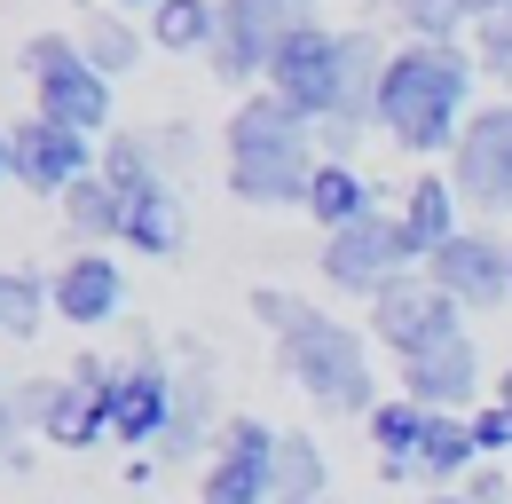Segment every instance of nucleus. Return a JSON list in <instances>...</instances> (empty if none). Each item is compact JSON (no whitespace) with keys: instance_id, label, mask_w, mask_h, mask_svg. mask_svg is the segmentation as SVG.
Wrapping results in <instances>:
<instances>
[{"instance_id":"1","label":"nucleus","mask_w":512,"mask_h":504,"mask_svg":"<svg viewBox=\"0 0 512 504\" xmlns=\"http://www.w3.org/2000/svg\"><path fill=\"white\" fill-rule=\"evenodd\" d=\"M473 79H481L473 48H418V40H402L379 71V134L394 150H410V158H449L465 119L481 111Z\"/></svg>"},{"instance_id":"2","label":"nucleus","mask_w":512,"mask_h":504,"mask_svg":"<svg viewBox=\"0 0 512 504\" xmlns=\"http://www.w3.org/2000/svg\"><path fill=\"white\" fill-rule=\"evenodd\" d=\"M221 150H229V197L260 205V213H308V189H316V126L300 119L284 95H245L229 126H221Z\"/></svg>"},{"instance_id":"3","label":"nucleus","mask_w":512,"mask_h":504,"mask_svg":"<svg viewBox=\"0 0 512 504\" xmlns=\"http://www.w3.org/2000/svg\"><path fill=\"white\" fill-rule=\"evenodd\" d=\"M276 371L292 378L323 418H371L379 410V371H371V347L355 323L308 308L284 339H276Z\"/></svg>"},{"instance_id":"4","label":"nucleus","mask_w":512,"mask_h":504,"mask_svg":"<svg viewBox=\"0 0 512 504\" xmlns=\"http://www.w3.org/2000/svg\"><path fill=\"white\" fill-rule=\"evenodd\" d=\"M24 79H32V119H56L71 134H111V79L79 56L64 32H32L24 40Z\"/></svg>"},{"instance_id":"5","label":"nucleus","mask_w":512,"mask_h":504,"mask_svg":"<svg viewBox=\"0 0 512 504\" xmlns=\"http://www.w3.org/2000/svg\"><path fill=\"white\" fill-rule=\"evenodd\" d=\"M260 87L284 95L308 126H323L331 111H339V95H347V32L323 24V16H316V24H300V32L276 48V63H268Z\"/></svg>"},{"instance_id":"6","label":"nucleus","mask_w":512,"mask_h":504,"mask_svg":"<svg viewBox=\"0 0 512 504\" xmlns=\"http://www.w3.org/2000/svg\"><path fill=\"white\" fill-rule=\"evenodd\" d=\"M300 24H316V0H221V40H213V56H205L213 79H229V87L268 79L276 48H284Z\"/></svg>"},{"instance_id":"7","label":"nucleus","mask_w":512,"mask_h":504,"mask_svg":"<svg viewBox=\"0 0 512 504\" xmlns=\"http://www.w3.org/2000/svg\"><path fill=\"white\" fill-rule=\"evenodd\" d=\"M449 182H457V205L481 213V221H505L512 213V95L481 103L457 150H449Z\"/></svg>"},{"instance_id":"8","label":"nucleus","mask_w":512,"mask_h":504,"mask_svg":"<svg viewBox=\"0 0 512 504\" xmlns=\"http://www.w3.org/2000/svg\"><path fill=\"white\" fill-rule=\"evenodd\" d=\"M371 339H379L394 363H410V355H426V347H442V339H465V308L449 300L434 276H394L379 300H371Z\"/></svg>"},{"instance_id":"9","label":"nucleus","mask_w":512,"mask_h":504,"mask_svg":"<svg viewBox=\"0 0 512 504\" xmlns=\"http://www.w3.org/2000/svg\"><path fill=\"white\" fill-rule=\"evenodd\" d=\"M410 237H402V213H371V221H355V229H339V237H323L316 245V268L323 284H339V292H363V300H379L394 276H410Z\"/></svg>"},{"instance_id":"10","label":"nucleus","mask_w":512,"mask_h":504,"mask_svg":"<svg viewBox=\"0 0 512 504\" xmlns=\"http://www.w3.org/2000/svg\"><path fill=\"white\" fill-rule=\"evenodd\" d=\"M166 410H174V363H158V347L134 339L127 363H111V441H127V457L158 449Z\"/></svg>"},{"instance_id":"11","label":"nucleus","mask_w":512,"mask_h":504,"mask_svg":"<svg viewBox=\"0 0 512 504\" xmlns=\"http://www.w3.org/2000/svg\"><path fill=\"white\" fill-rule=\"evenodd\" d=\"M8 150H16V189H32V197H64L79 174L103 166V142L71 134L56 119H16L8 126Z\"/></svg>"},{"instance_id":"12","label":"nucleus","mask_w":512,"mask_h":504,"mask_svg":"<svg viewBox=\"0 0 512 504\" xmlns=\"http://www.w3.org/2000/svg\"><path fill=\"white\" fill-rule=\"evenodd\" d=\"M221 426L213 418V355L182 339V363H174V410H166V434H158V465H197V449H221Z\"/></svg>"},{"instance_id":"13","label":"nucleus","mask_w":512,"mask_h":504,"mask_svg":"<svg viewBox=\"0 0 512 504\" xmlns=\"http://www.w3.org/2000/svg\"><path fill=\"white\" fill-rule=\"evenodd\" d=\"M481 386H489V363H481L473 331L402 363V394H410L418 410H434V418H473V410H481Z\"/></svg>"},{"instance_id":"14","label":"nucleus","mask_w":512,"mask_h":504,"mask_svg":"<svg viewBox=\"0 0 512 504\" xmlns=\"http://www.w3.org/2000/svg\"><path fill=\"white\" fill-rule=\"evenodd\" d=\"M426 276L442 284L457 308H505L512 300V245L497 229H465V237H449L426 260Z\"/></svg>"},{"instance_id":"15","label":"nucleus","mask_w":512,"mask_h":504,"mask_svg":"<svg viewBox=\"0 0 512 504\" xmlns=\"http://www.w3.org/2000/svg\"><path fill=\"white\" fill-rule=\"evenodd\" d=\"M48 308L79 323V331H103L127 315V268L111 252H64V268L48 276Z\"/></svg>"},{"instance_id":"16","label":"nucleus","mask_w":512,"mask_h":504,"mask_svg":"<svg viewBox=\"0 0 512 504\" xmlns=\"http://www.w3.org/2000/svg\"><path fill=\"white\" fill-rule=\"evenodd\" d=\"M40 441H56V449H95V441H111V363H103V355H79L71 378H56V402H48Z\"/></svg>"},{"instance_id":"17","label":"nucleus","mask_w":512,"mask_h":504,"mask_svg":"<svg viewBox=\"0 0 512 504\" xmlns=\"http://www.w3.org/2000/svg\"><path fill=\"white\" fill-rule=\"evenodd\" d=\"M394 213H402V237H410L418 260H434L449 237H465V205H457V182H449V174H418V182L402 189Z\"/></svg>"},{"instance_id":"18","label":"nucleus","mask_w":512,"mask_h":504,"mask_svg":"<svg viewBox=\"0 0 512 504\" xmlns=\"http://www.w3.org/2000/svg\"><path fill=\"white\" fill-rule=\"evenodd\" d=\"M426 426H434V410H418L410 394H394V402H379V410L363 418V434H371V449H379V481H418Z\"/></svg>"},{"instance_id":"19","label":"nucleus","mask_w":512,"mask_h":504,"mask_svg":"<svg viewBox=\"0 0 512 504\" xmlns=\"http://www.w3.org/2000/svg\"><path fill=\"white\" fill-rule=\"evenodd\" d=\"M371 213H379V189L363 182V166H355V158H323L316 189H308V221H316L323 237H339V229H355V221H371Z\"/></svg>"},{"instance_id":"20","label":"nucleus","mask_w":512,"mask_h":504,"mask_svg":"<svg viewBox=\"0 0 512 504\" xmlns=\"http://www.w3.org/2000/svg\"><path fill=\"white\" fill-rule=\"evenodd\" d=\"M119 245H134L142 260H174V252L190 245V213H182V197H174V189L134 197L127 221H119Z\"/></svg>"},{"instance_id":"21","label":"nucleus","mask_w":512,"mask_h":504,"mask_svg":"<svg viewBox=\"0 0 512 504\" xmlns=\"http://www.w3.org/2000/svg\"><path fill=\"white\" fill-rule=\"evenodd\" d=\"M142 32H150V48H166V56H213V40H221V0H158V8L142 16Z\"/></svg>"},{"instance_id":"22","label":"nucleus","mask_w":512,"mask_h":504,"mask_svg":"<svg viewBox=\"0 0 512 504\" xmlns=\"http://www.w3.org/2000/svg\"><path fill=\"white\" fill-rule=\"evenodd\" d=\"M197 504H276V457L213 449L205 473H197Z\"/></svg>"},{"instance_id":"23","label":"nucleus","mask_w":512,"mask_h":504,"mask_svg":"<svg viewBox=\"0 0 512 504\" xmlns=\"http://www.w3.org/2000/svg\"><path fill=\"white\" fill-rule=\"evenodd\" d=\"M103 182L119 189V205H134V197H150V189H174V174L158 166V142L142 134V126H111L103 134Z\"/></svg>"},{"instance_id":"24","label":"nucleus","mask_w":512,"mask_h":504,"mask_svg":"<svg viewBox=\"0 0 512 504\" xmlns=\"http://www.w3.org/2000/svg\"><path fill=\"white\" fill-rule=\"evenodd\" d=\"M119 221H127V205H119V189L103 182V166H95V174H79V182L64 189L71 245H111V237H119Z\"/></svg>"},{"instance_id":"25","label":"nucleus","mask_w":512,"mask_h":504,"mask_svg":"<svg viewBox=\"0 0 512 504\" xmlns=\"http://www.w3.org/2000/svg\"><path fill=\"white\" fill-rule=\"evenodd\" d=\"M473 465H481L473 418H434V426H426V449H418V481H434V489H465Z\"/></svg>"},{"instance_id":"26","label":"nucleus","mask_w":512,"mask_h":504,"mask_svg":"<svg viewBox=\"0 0 512 504\" xmlns=\"http://www.w3.org/2000/svg\"><path fill=\"white\" fill-rule=\"evenodd\" d=\"M142 48H150V32H134L119 8H95V16H87V32H79V56L95 63V71H103L111 87L127 79L134 63H142Z\"/></svg>"},{"instance_id":"27","label":"nucleus","mask_w":512,"mask_h":504,"mask_svg":"<svg viewBox=\"0 0 512 504\" xmlns=\"http://www.w3.org/2000/svg\"><path fill=\"white\" fill-rule=\"evenodd\" d=\"M394 24L418 40V48H465V32L481 24L473 0H394Z\"/></svg>"},{"instance_id":"28","label":"nucleus","mask_w":512,"mask_h":504,"mask_svg":"<svg viewBox=\"0 0 512 504\" xmlns=\"http://www.w3.org/2000/svg\"><path fill=\"white\" fill-rule=\"evenodd\" d=\"M331 457H323L316 434H284L276 441V497H300V504H331Z\"/></svg>"},{"instance_id":"29","label":"nucleus","mask_w":512,"mask_h":504,"mask_svg":"<svg viewBox=\"0 0 512 504\" xmlns=\"http://www.w3.org/2000/svg\"><path fill=\"white\" fill-rule=\"evenodd\" d=\"M48 276H32V268H0V339H32L40 323H48Z\"/></svg>"},{"instance_id":"30","label":"nucleus","mask_w":512,"mask_h":504,"mask_svg":"<svg viewBox=\"0 0 512 504\" xmlns=\"http://www.w3.org/2000/svg\"><path fill=\"white\" fill-rule=\"evenodd\" d=\"M473 63L497 79L512 95V16H489V24H473Z\"/></svg>"},{"instance_id":"31","label":"nucleus","mask_w":512,"mask_h":504,"mask_svg":"<svg viewBox=\"0 0 512 504\" xmlns=\"http://www.w3.org/2000/svg\"><path fill=\"white\" fill-rule=\"evenodd\" d=\"M276 441H284V426H268L260 410H237L221 426V449H237V457H276Z\"/></svg>"},{"instance_id":"32","label":"nucleus","mask_w":512,"mask_h":504,"mask_svg":"<svg viewBox=\"0 0 512 504\" xmlns=\"http://www.w3.org/2000/svg\"><path fill=\"white\" fill-rule=\"evenodd\" d=\"M245 308H253V323H260V331H276V339H284V331H292V323L308 315V300H292V292H276V284H260V292L245 300Z\"/></svg>"},{"instance_id":"33","label":"nucleus","mask_w":512,"mask_h":504,"mask_svg":"<svg viewBox=\"0 0 512 504\" xmlns=\"http://www.w3.org/2000/svg\"><path fill=\"white\" fill-rule=\"evenodd\" d=\"M473 441H481V465H497L512 449V410L505 402H481V410H473Z\"/></svg>"},{"instance_id":"34","label":"nucleus","mask_w":512,"mask_h":504,"mask_svg":"<svg viewBox=\"0 0 512 504\" xmlns=\"http://www.w3.org/2000/svg\"><path fill=\"white\" fill-rule=\"evenodd\" d=\"M465 504H512L505 465H473V473H465Z\"/></svg>"},{"instance_id":"35","label":"nucleus","mask_w":512,"mask_h":504,"mask_svg":"<svg viewBox=\"0 0 512 504\" xmlns=\"http://www.w3.org/2000/svg\"><path fill=\"white\" fill-rule=\"evenodd\" d=\"M150 142H158V166H166V174H174V166L190 158V134H182V126H158Z\"/></svg>"},{"instance_id":"36","label":"nucleus","mask_w":512,"mask_h":504,"mask_svg":"<svg viewBox=\"0 0 512 504\" xmlns=\"http://www.w3.org/2000/svg\"><path fill=\"white\" fill-rule=\"evenodd\" d=\"M16 182V150H8V126H0V189Z\"/></svg>"},{"instance_id":"37","label":"nucleus","mask_w":512,"mask_h":504,"mask_svg":"<svg viewBox=\"0 0 512 504\" xmlns=\"http://www.w3.org/2000/svg\"><path fill=\"white\" fill-rule=\"evenodd\" d=\"M512 0H473V16H481V24H489V16H505Z\"/></svg>"},{"instance_id":"38","label":"nucleus","mask_w":512,"mask_h":504,"mask_svg":"<svg viewBox=\"0 0 512 504\" xmlns=\"http://www.w3.org/2000/svg\"><path fill=\"white\" fill-rule=\"evenodd\" d=\"M497 402H505V410H512V371H497Z\"/></svg>"},{"instance_id":"39","label":"nucleus","mask_w":512,"mask_h":504,"mask_svg":"<svg viewBox=\"0 0 512 504\" xmlns=\"http://www.w3.org/2000/svg\"><path fill=\"white\" fill-rule=\"evenodd\" d=\"M111 8H127V16H134V8H142V16H150V8H158V0H111Z\"/></svg>"},{"instance_id":"40","label":"nucleus","mask_w":512,"mask_h":504,"mask_svg":"<svg viewBox=\"0 0 512 504\" xmlns=\"http://www.w3.org/2000/svg\"><path fill=\"white\" fill-rule=\"evenodd\" d=\"M426 504H465V497H426Z\"/></svg>"},{"instance_id":"41","label":"nucleus","mask_w":512,"mask_h":504,"mask_svg":"<svg viewBox=\"0 0 512 504\" xmlns=\"http://www.w3.org/2000/svg\"><path fill=\"white\" fill-rule=\"evenodd\" d=\"M276 504H300V497H276Z\"/></svg>"},{"instance_id":"42","label":"nucleus","mask_w":512,"mask_h":504,"mask_svg":"<svg viewBox=\"0 0 512 504\" xmlns=\"http://www.w3.org/2000/svg\"><path fill=\"white\" fill-rule=\"evenodd\" d=\"M505 16H512V8H505Z\"/></svg>"}]
</instances>
